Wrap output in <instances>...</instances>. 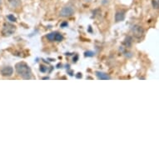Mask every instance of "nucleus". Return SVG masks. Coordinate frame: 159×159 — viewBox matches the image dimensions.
Masks as SVG:
<instances>
[{
  "label": "nucleus",
  "instance_id": "1",
  "mask_svg": "<svg viewBox=\"0 0 159 159\" xmlns=\"http://www.w3.org/2000/svg\"><path fill=\"white\" fill-rule=\"evenodd\" d=\"M15 70L17 72V73L23 78V79H30L32 78V71L29 66L26 63L23 62H20L18 63L15 65Z\"/></svg>",
  "mask_w": 159,
  "mask_h": 159
},
{
  "label": "nucleus",
  "instance_id": "2",
  "mask_svg": "<svg viewBox=\"0 0 159 159\" xmlns=\"http://www.w3.org/2000/svg\"><path fill=\"white\" fill-rule=\"evenodd\" d=\"M15 30H16L15 26L9 23H5L3 27V29H2V34L5 37H9L14 34Z\"/></svg>",
  "mask_w": 159,
  "mask_h": 159
},
{
  "label": "nucleus",
  "instance_id": "3",
  "mask_svg": "<svg viewBox=\"0 0 159 159\" xmlns=\"http://www.w3.org/2000/svg\"><path fill=\"white\" fill-rule=\"evenodd\" d=\"M74 13V9L71 5H67L64 6L63 9L60 11V16L63 18L70 17Z\"/></svg>",
  "mask_w": 159,
  "mask_h": 159
},
{
  "label": "nucleus",
  "instance_id": "4",
  "mask_svg": "<svg viewBox=\"0 0 159 159\" xmlns=\"http://www.w3.org/2000/svg\"><path fill=\"white\" fill-rule=\"evenodd\" d=\"M131 31L133 34V35L136 38H140L144 34V30L141 26L139 25H133L131 28Z\"/></svg>",
  "mask_w": 159,
  "mask_h": 159
},
{
  "label": "nucleus",
  "instance_id": "5",
  "mask_svg": "<svg viewBox=\"0 0 159 159\" xmlns=\"http://www.w3.org/2000/svg\"><path fill=\"white\" fill-rule=\"evenodd\" d=\"M0 73L4 77H11L13 73V68L11 66H5L1 69Z\"/></svg>",
  "mask_w": 159,
  "mask_h": 159
},
{
  "label": "nucleus",
  "instance_id": "6",
  "mask_svg": "<svg viewBox=\"0 0 159 159\" xmlns=\"http://www.w3.org/2000/svg\"><path fill=\"white\" fill-rule=\"evenodd\" d=\"M124 18H125V12L122 11V10L117 11L116 14H115V21L116 22L123 21Z\"/></svg>",
  "mask_w": 159,
  "mask_h": 159
},
{
  "label": "nucleus",
  "instance_id": "7",
  "mask_svg": "<svg viewBox=\"0 0 159 159\" xmlns=\"http://www.w3.org/2000/svg\"><path fill=\"white\" fill-rule=\"evenodd\" d=\"M95 74H96L97 78L98 79L101 80L111 79V78H110V76H109L108 74H107V73H103V72L97 71L96 73H95Z\"/></svg>",
  "mask_w": 159,
  "mask_h": 159
},
{
  "label": "nucleus",
  "instance_id": "8",
  "mask_svg": "<svg viewBox=\"0 0 159 159\" xmlns=\"http://www.w3.org/2000/svg\"><path fill=\"white\" fill-rule=\"evenodd\" d=\"M9 4L12 9H17L21 5V1L20 0H9Z\"/></svg>",
  "mask_w": 159,
  "mask_h": 159
},
{
  "label": "nucleus",
  "instance_id": "9",
  "mask_svg": "<svg viewBox=\"0 0 159 159\" xmlns=\"http://www.w3.org/2000/svg\"><path fill=\"white\" fill-rule=\"evenodd\" d=\"M132 43H133V38H131L130 36L126 37L124 41H123V44H124L127 48H129V47H131V45H132Z\"/></svg>",
  "mask_w": 159,
  "mask_h": 159
},
{
  "label": "nucleus",
  "instance_id": "10",
  "mask_svg": "<svg viewBox=\"0 0 159 159\" xmlns=\"http://www.w3.org/2000/svg\"><path fill=\"white\" fill-rule=\"evenodd\" d=\"M63 40V35L61 34H59V33H58V32H56L54 37V41H57V42H62Z\"/></svg>",
  "mask_w": 159,
  "mask_h": 159
},
{
  "label": "nucleus",
  "instance_id": "11",
  "mask_svg": "<svg viewBox=\"0 0 159 159\" xmlns=\"http://www.w3.org/2000/svg\"><path fill=\"white\" fill-rule=\"evenodd\" d=\"M55 34H56V32H53V33H50V34H48L46 36V38H48V40H49L50 42H53L54 41V37H55Z\"/></svg>",
  "mask_w": 159,
  "mask_h": 159
},
{
  "label": "nucleus",
  "instance_id": "12",
  "mask_svg": "<svg viewBox=\"0 0 159 159\" xmlns=\"http://www.w3.org/2000/svg\"><path fill=\"white\" fill-rule=\"evenodd\" d=\"M152 5L153 7V9H158L159 8V2L158 0H152Z\"/></svg>",
  "mask_w": 159,
  "mask_h": 159
},
{
  "label": "nucleus",
  "instance_id": "13",
  "mask_svg": "<svg viewBox=\"0 0 159 159\" xmlns=\"http://www.w3.org/2000/svg\"><path fill=\"white\" fill-rule=\"evenodd\" d=\"M95 55V53L92 52V51H87L84 53V56L85 57H93Z\"/></svg>",
  "mask_w": 159,
  "mask_h": 159
},
{
  "label": "nucleus",
  "instance_id": "14",
  "mask_svg": "<svg viewBox=\"0 0 159 159\" xmlns=\"http://www.w3.org/2000/svg\"><path fill=\"white\" fill-rule=\"evenodd\" d=\"M7 18H8V19H9L10 22H16L17 21V18L14 17L13 14H9V15H8V16H7Z\"/></svg>",
  "mask_w": 159,
  "mask_h": 159
},
{
  "label": "nucleus",
  "instance_id": "15",
  "mask_svg": "<svg viewBox=\"0 0 159 159\" xmlns=\"http://www.w3.org/2000/svg\"><path fill=\"white\" fill-rule=\"evenodd\" d=\"M39 70H40V72H42V73H45L47 71V67L45 66H43V65H41Z\"/></svg>",
  "mask_w": 159,
  "mask_h": 159
},
{
  "label": "nucleus",
  "instance_id": "16",
  "mask_svg": "<svg viewBox=\"0 0 159 159\" xmlns=\"http://www.w3.org/2000/svg\"><path fill=\"white\" fill-rule=\"evenodd\" d=\"M68 25V23H67V22H63V23H61V28H65V27H67V26Z\"/></svg>",
  "mask_w": 159,
  "mask_h": 159
},
{
  "label": "nucleus",
  "instance_id": "17",
  "mask_svg": "<svg viewBox=\"0 0 159 159\" xmlns=\"http://www.w3.org/2000/svg\"><path fill=\"white\" fill-rule=\"evenodd\" d=\"M78 75L77 76V78H82V74L81 73H78Z\"/></svg>",
  "mask_w": 159,
  "mask_h": 159
},
{
  "label": "nucleus",
  "instance_id": "18",
  "mask_svg": "<svg viewBox=\"0 0 159 159\" xmlns=\"http://www.w3.org/2000/svg\"><path fill=\"white\" fill-rule=\"evenodd\" d=\"M1 1H2V0H0V4H1Z\"/></svg>",
  "mask_w": 159,
  "mask_h": 159
}]
</instances>
